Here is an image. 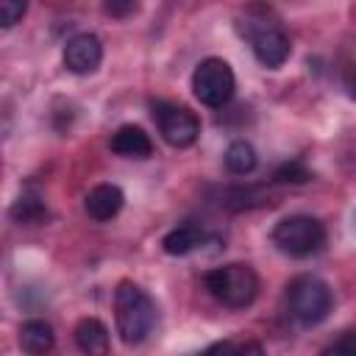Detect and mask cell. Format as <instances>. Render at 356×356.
Here are the masks:
<instances>
[{"label":"cell","instance_id":"6da1fadb","mask_svg":"<svg viewBox=\"0 0 356 356\" xmlns=\"http://www.w3.org/2000/svg\"><path fill=\"white\" fill-rule=\"evenodd\" d=\"M117 334L125 345H139L156 325V303L134 281H120L114 292Z\"/></svg>","mask_w":356,"mask_h":356},{"label":"cell","instance_id":"7a4b0ae2","mask_svg":"<svg viewBox=\"0 0 356 356\" xmlns=\"http://www.w3.org/2000/svg\"><path fill=\"white\" fill-rule=\"evenodd\" d=\"M206 289L214 300L228 309H245L259 295V275L250 264H225L206 273Z\"/></svg>","mask_w":356,"mask_h":356},{"label":"cell","instance_id":"3957f363","mask_svg":"<svg viewBox=\"0 0 356 356\" xmlns=\"http://www.w3.org/2000/svg\"><path fill=\"white\" fill-rule=\"evenodd\" d=\"M273 245L292 259H306L325 245V225L309 214L284 217L273 228Z\"/></svg>","mask_w":356,"mask_h":356},{"label":"cell","instance_id":"277c9868","mask_svg":"<svg viewBox=\"0 0 356 356\" xmlns=\"http://www.w3.org/2000/svg\"><path fill=\"white\" fill-rule=\"evenodd\" d=\"M286 312L300 325H317L331 312V289L317 275H298L286 289Z\"/></svg>","mask_w":356,"mask_h":356},{"label":"cell","instance_id":"5b68a950","mask_svg":"<svg viewBox=\"0 0 356 356\" xmlns=\"http://www.w3.org/2000/svg\"><path fill=\"white\" fill-rule=\"evenodd\" d=\"M234 89H236V78H234L228 61H222V58H214V56L203 58L192 72V92L209 108L225 106L234 97Z\"/></svg>","mask_w":356,"mask_h":356},{"label":"cell","instance_id":"8992f818","mask_svg":"<svg viewBox=\"0 0 356 356\" xmlns=\"http://www.w3.org/2000/svg\"><path fill=\"white\" fill-rule=\"evenodd\" d=\"M153 120H156L164 142L172 147H189V145H195V139L200 134V122L186 106L159 100V103H153Z\"/></svg>","mask_w":356,"mask_h":356},{"label":"cell","instance_id":"52a82bcc","mask_svg":"<svg viewBox=\"0 0 356 356\" xmlns=\"http://www.w3.org/2000/svg\"><path fill=\"white\" fill-rule=\"evenodd\" d=\"M103 61V44L95 33H78L64 44V67L75 75H89Z\"/></svg>","mask_w":356,"mask_h":356},{"label":"cell","instance_id":"ba28073f","mask_svg":"<svg viewBox=\"0 0 356 356\" xmlns=\"http://www.w3.org/2000/svg\"><path fill=\"white\" fill-rule=\"evenodd\" d=\"M250 44H253V56L264 67H270V70L281 67L289 58V50H292L289 47V39L275 25H261L259 31H253L250 33Z\"/></svg>","mask_w":356,"mask_h":356},{"label":"cell","instance_id":"9c48e42d","mask_svg":"<svg viewBox=\"0 0 356 356\" xmlns=\"http://www.w3.org/2000/svg\"><path fill=\"white\" fill-rule=\"evenodd\" d=\"M122 203H125V195H122L120 186H114V184H97V186L86 195L83 209H86V214H89L92 220L106 222V220H111V217L120 214Z\"/></svg>","mask_w":356,"mask_h":356},{"label":"cell","instance_id":"30bf717a","mask_svg":"<svg viewBox=\"0 0 356 356\" xmlns=\"http://www.w3.org/2000/svg\"><path fill=\"white\" fill-rule=\"evenodd\" d=\"M111 150L125 159H147L153 153V142L139 125H120L111 136Z\"/></svg>","mask_w":356,"mask_h":356},{"label":"cell","instance_id":"8fae6325","mask_svg":"<svg viewBox=\"0 0 356 356\" xmlns=\"http://www.w3.org/2000/svg\"><path fill=\"white\" fill-rule=\"evenodd\" d=\"M75 345L89 356L108 353V328L97 317H83L75 325Z\"/></svg>","mask_w":356,"mask_h":356},{"label":"cell","instance_id":"7c38bea8","mask_svg":"<svg viewBox=\"0 0 356 356\" xmlns=\"http://www.w3.org/2000/svg\"><path fill=\"white\" fill-rule=\"evenodd\" d=\"M19 345H22L25 353L39 356V353L53 350L56 334H53L50 323H44V320H28V323H22V328H19Z\"/></svg>","mask_w":356,"mask_h":356},{"label":"cell","instance_id":"4fadbf2b","mask_svg":"<svg viewBox=\"0 0 356 356\" xmlns=\"http://www.w3.org/2000/svg\"><path fill=\"white\" fill-rule=\"evenodd\" d=\"M203 231L197 228V225H178V228H172L164 239H161V248H164V253H170V256H186V253H192L195 248H200L203 245Z\"/></svg>","mask_w":356,"mask_h":356},{"label":"cell","instance_id":"5bb4252c","mask_svg":"<svg viewBox=\"0 0 356 356\" xmlns=\"http://www.w3.org/2000/svg\"><path fill=\"white\" fill-rule=\"evenodd\" d=\"M256 150H253V145L250 142H245V139H236V142H231L228 145V150H225V167L234 172V175H250L253 170H256Z\"/></svg>","mask_w":356,"mask_h":356},{"label":"cell","instance_id":"9a60e30c","mask_svg":"<svg viewBox=\"0 0 356 356\" xmlns=\"http://www.w3.org/2000/svg\"><path fill=\"white\" fill-rule=\"evenodd\" d=\"M11 217L19 220V222H39L42 217H47V209L42 206V200L36 195H22L11 206Z\"/></svg>","mask_w":356,"mask_h":356},{"label":"cell","instance_id":"2e32d148","mask_svg":"<svg viewBox=\"0 0 356 356\" xmlns=\"http://www.w3.org/2000/svg\"><path fill=\"white\" fill-rule=\"evenodd\" d=\"M28 11V0H0V25L14 28Z\"/></svg>","mask_w":356,"mask_h":356},{"label":"cell","instance_id":"e0dca14e","mask_svg":"<svg viewBox=\"0 0 356 356\" xmlns=\"http://www.w3.org/2000/svg\"><path fill=\"white\" fill-rule=\"evenodd\" d=\"M275 181H281V184H303V181H309V170L300 161H289L275 172Z\"/></svg>","mask_w":356,"mask_h":356},{"label":"cell","instance_id":"ac0fdd59","mask_svg":"<svg viewBox=\"0 0 356 356\" xmlns=\"http://www.w3.org/2000/svg\"><path fill=\"white\" fill-rule=\"evenodd\" d=\"M136 8H139V0H103V11L108 17H117V19L131 17Z\"/></svg>","mask_w":356,"mask_h":356},{"label":"cell","instance_id":"d6986e66","mask_svg":"<svg viewBox=\"0 0 356 356\" xmlns=\"http://www.w3.org/2000/svg\"><path fill=\"white\" fill-rule=\"evenodd\" d=\"M323 353H345V356H356V334H342L337 342H331L328 348H323Z\"/></svg>","mask_w":356,"mask_h":356}]
</instances>
